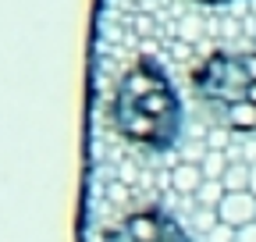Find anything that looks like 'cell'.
<instances>
[{
    "label": "cell",
    "mask_w": 256,
    "mask_h": 242,
    "mask_svg": "<svg viewBox=\"0 0 256 242\" xmlns=\"http://www.w3.org/2000/svg\"><path fill=\"white\" fill-rule=\"evenodd\" d=\"M110 121L121 139L153 150V154H168L178 146L185 128V107L171 75L160 68L156 57L142 54L124 68L114 86Z\"/></svg>",
    "instance_id": "cell-1"
},
{
    "label": "cell",
    "mask_w": 256,
    "mask_h": 242,
    "mask_svg": "<svg viewBox=\"0 0 256 242\" xmlns=\"http://www.w3.org/2000/svg\"><path fill=\"white\" fill-rule=\"evenodd\" d=\"M192 89L228 132L256 136V50H214L192 68Z\"/></svg>",
    "instance_id": "cell-2"
},
{
    "label": "cell",
    "mask_w": 256,
    "mask_h": 242,
    "mask_svg": "<svg viewBox=\"0 0 256 242\" xmlns=\"http://www.w3.org/2000/svg\"><path fill=\"white\" fill-rule=\"evenodd\" d=\"M100 242H192V238L168 210L146 206V210L121 218L114 228H107Z\"/></svg>",
    "instance_id": "cell-3"
},
{
    "label": "cell",
    "mask_w": 256,
    "mask_h": 242,
    "mask_svg": "<svg viewBox=\"0 0 256 242\" xmlns=\"http://www.w3.org/2000/svg\"><path fill=\"white\" fill-rule=\"evenodd\" d=\"M217 221L228 228L256 224V196L252 192H224V200L217 203Z\"/></svg>",
    "instance_id": "cell-4"
},
{
    "label": "cell",
    "mask_w": 256,
    "mask_h": 242,
    "mask_svg": "<svg viewBox=\"0 0 256 242\" xmlns=\"http://www.w3.org/2000/svg\"><path fill=\"white\" fill-rule=\"evenodd\" d=\"M203 182H206V174H203L200 164H178V168L171 171V186H174V192H182V196H196V192L203 189Z\"/></svg>",
    "instance_id": "cell-5"
},
{
    "label": "cell",
    "mask_w": 256,
    "mask_h": 242,
    "mask_svg": "<svg viewBox=\"0 0 256 242\" xmlns=\"http://www.w3.org/2000/svg\"><path fill=\"white\" fill-rule=\"evenodd\" d=\"M249 178H252V164H228L220 186L228 192H249Z\"/></svg>",
    "instance_id": "cell-6"
},
{
    "label": "cell",
    "mask_w": 256,
    "mask_h": 242,
    "mask_svg": "<svg viewBox=\"0 0 256 242\" xmlns=\"http://www.w3.org/2000/svg\"><path fill=\"white\" fill-rule=\"evenodd\" d=\"M224 192H228V189H224L220 182H203V189H200L196 196H200V203H203V206H210L214 214H217V203L224 200Z\"/></svg>",
    "instance_id": "cell-7"
},
{
    "label": "cell",
    "mask_w": 256,
    "mask_h": 242,
    "mask_svg": "<svg viewBox=\"0 0 256 242\" xmlns=\"http://www.w3.org/2000/svg\"><path fill=\"white\" fill-rule=\"evenodd\" d=\"M200 168H203L206 182H220V178H224V171H228V164H224V157H220V154H206V160H203Z\"/></svg>",
    "instance_id": "cell-8"
},
{
    "label": "cell",
    "mask_w": 256,
    "mask_h": 242,
    "mask_svg": "<svg viewBox=\"0 0 256 242\" xmlns=\"http://www.w3.org/2000/svg\"><path fill=\"white\" fill-rule=\"evenodd\" d=\"M235 232H238V228H228V224L217 221V224L206 232V238H210V242H235Z\"/></svg>",
    "instance_id": "cell-9"
},
{
    "label": "cell",
    "mask_w": 256,
    "mask_h": 242,
    "mask_svg": "<svg viewBox=\"0 0 256 242\" xmlns=\"http://www.w3.org/2000/svg\"><path fill=\"white\" fill-rule=\"evenodd\" d=\"M235 242H256V224H246L235 232Z\"/></svg>",
    "instance_id": "cell-10"
},
{
    "label": "cell",
    "mask_w": 256,
    "mask_h": 242,
    "mask_svg": "<svg viewBox=\"0 0 256 242\" xmlns=\"http://www.w3.org/2000/svg\"><path fill=\"white\" fill-rule=\"evenodd\" d=\"M196 4H203V8H224V4H235V0H196Z\"/></svg>",
    "instance_id": "cell-11"
},
{
    "label": "cell",
    "mask_w": 256,
    "mask_h": 242,
    "mask_svg": "<svg viewBox=\"0 0 256 242\" xmlns=\"http://www.w3.org/2000/svg\"><path fill=\"white\" fill-rule=\"evenodd\" d=\"M249 192L256 196V164H252V178H249Z\"/></svg>",
    "instance_id": "cell-12"
}]
</instances>
